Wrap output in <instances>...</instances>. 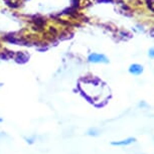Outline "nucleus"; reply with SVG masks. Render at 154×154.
<instances>
[{"label":"nucleus","mask_w":154,"mask_h":154,"mask_svg":"<svg viewBox=\"0 0 154 154\" xmlns=\"http://www.w3.org/2000/svg\"><path fill=\"white\" fill-rule=\"evenodd\" d=\"M88 62L89 63H109V59L103 54L93 53V54H89Z\"/></svg>","instance_id":"1"},{"label":"nucleus","mask_w":154,"mask_h":154,"mask_svg":"<svg viewBox=\"0 0 154 154\" xmlns=\"http://www.w3.org/2000/svg\"><path fill=\"white\" fill-rule=\"evenodd\" d=\"M144 69L143 66L139 63H133L129 66V72L133 75H140L143 72Z\"/></svg>","instance_id":"2"},{"label":"nucleus","mask_w":154,"mask_h":154,"mask_svg":"<svg viewBox=\"0 0 154 154\" xmlns=\"http://www.w3.org/2000/svg\"><path fill=\"white\" fill-rule=\"evenodd\" d=\"M135 141H136L135 138L130 137V138L124 139V140H121V141H114V142H112L111 144L113 145V146H126V145L134 143Z\"/></svg>","instance_id":"3"},{"label":"nucleus","mask_w":154,"mask_h":154,"mask_svg":"<svg viewBox=\"0 0 154 154\" xmlns=\"http://www.w3.org/2000/svg\"><path fill=\"white\" fill-rule=\"evenodd\" d=\"M99 133H100V132H99L98 130L96 129V128H91V129H90L89 131L87 132V134L90 135V136H97Z\"/></svg>","instance_id":"4"},{"label":"nucleus","mask_w":154,"mask_h":154,"mask_svg":"<svg viewBox=\"0 0 154 154\" xmlns=\"http://www.w3.org/2000/svg\"><path fill=\"white\" fill-rule=\"evenodd\" d=\"M148 56H149V57H151V59H154V48H151L149 49V51H148Z\"/></svg>","instance_id":"5"},{"label":"nucleus","mask_w":154,"mask_h":154,"mask_svg":"<svg viewBox=\"0 0 154 154\" xmlns=\"http://www.w3.org/2000/svg\"><path fill=\"white\" fill-rule=\"evenodd\" d=\"M49 32L54 33V34H57V30L56 29V27H49Z\"/></svg>","instance_id":"6"},{"label":"nucleus","mask_w":154,"mask_h":154,"mask_svg":"<svg viewBox=\"0 0 154 154\" xmlns=\"http://www.w3.org/2000/svg\"><path fill=\"white\" fill-rule=\"evenodd\" d=\"M1 122H3V119H2V118H0V123H1Z\"/></svg>","instance_id":"7"}]
</instances>
